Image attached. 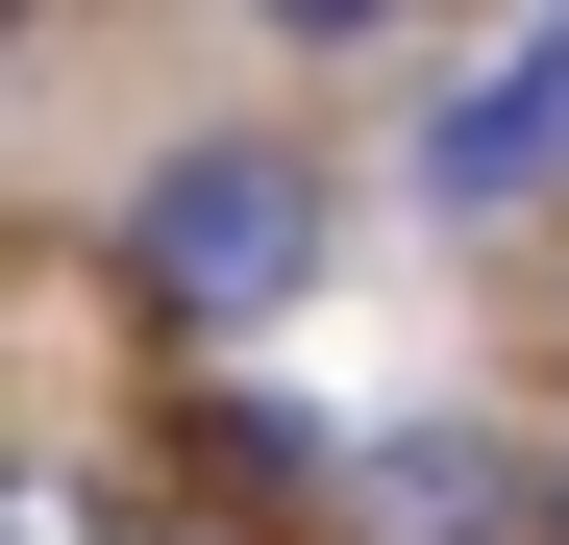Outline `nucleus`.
Instances as JSON below:
<instances>
[{"mask_svg":"<svg viewBox=\"0 0 569 545\" xmlns=\"http://www.w3.org/2000/svg\"><path fill=\"white\" fill-rule=\"evenodd\" d=\"M298 272H322V174H298V149H173L149 199H124V298H149V323H199V347L272 323Z\"/></svg>","mask_w":569,"mask_h":545,"instance_id":"nucleus-1","label":"nucleus"},{"mask_svg":"<svg viewBox=\"0 0 569 545\" xmlns=\"http://www.w3.org/2000/svg\"><path fill=\"white\" fill-rule=\"evenodd\" d=\"M545 174H569V0H545V26H520L496 75H470L446 125H421V199H446V224H496V199H545Z\"/></svg>","mask_w":569,"mask_h":545,"instance_id":"nucleus-2","label":"nucleus"},{"mask_svg":"<svg viewBox=\"0 0 569 545\" xmlns=\"http://www.w3.org/2000/svg\"><path fill=\"white\" fill-rule=\"evenodd\" d=\"M347 521H371V545H496V446H470V422L347 446Z\"/></svg>","mask_w":569,"mask_h":545,"instance_id":"nucleus-3","label":"nucleus"},{"mask_svg":"<svg viewBox=\"0 0 569 545\" xmlns=\"http://www.w3.org/2000/svg\"><path fill=\"white\" fill-rule=\"evenodd\" d=\"M0 545H100V496H74V472H0Z\"/></svg>","mask_w":569,"mask_h":545,"instance_id":"nucleus-4","label":"nucleus"},{"mask_svg":"<svg viewBox=\"0 0 569 545\" xmlns=\"http://www.w3.org/2000/svg\"><path fill=\"white\" fill-rule=\"evenodd\" d=\"M272 26H298V50H347V26H397V0H272Z\"/></svg>","mask_w":569,"mask_h":545,"instance_id":"nucleus-5","label":"nucleus"}]
</instances>
